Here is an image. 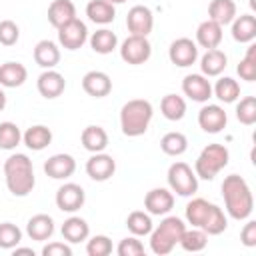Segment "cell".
<instances>
[{
	"instance_id": "6da1fadb",
	"label": "cell",
	"mask_w": 256,
	"mask_h": 256,
	"mask_svg": "<svg viewBox=\"0 0 256 256\" xmlns=\"http://www.w3.org/2000/svg\"><path fill=\"white\" fill-rule=\"evenodd\" d=\"M222 198L226 204V212L234 220H246L254 210V196L248 182L238 176L230 174L222 182Z\"/></svg>"
},
{
	"instance_id": "7a4b0ae2",
	"label": "cell",
	"mask_w": 256,
	"mask_h": 256,
	"mask_svg": "<svg viewBox=\"0 0 256 256\" xmlns=\"http://www.w3.org/2000/svg\"><path fill=\"white\" fill-rule=\"evenodd\" d=\"M186 220L194 228H202L208 236H218L228 226L222 208L204 198H192L186 204Z\"/></svg>"
},
{
	"instance_id": "3957f363",
	"label": "cell",
	"mask_w": 256,
	"mask_h": 256,
	"mask_svg": "<svg viewBox=\"0 0 256 256\" xmlns=\"http://www.w3.org/2000/svg\"><path fill=\"white\" fill-rule=\"evenodd\" d=\"M4 178L10 194L14 196H28L36 184L32 160L26 154H12L4 162Z\"/></svg>"
},
{
	"instance_id": "277c9868",
	"label": "cell",
	"mask_w": 256,
	"mask_h": 256,
	"mask_svg": "<svg viewBox=\"0 0 256 256\" xmlns=\"http://www.w3.org/2000/svg\"><path fill=\"white\" fill-rule=\"evenodd\" d=\"M152 114H154V108L148 100L144 98L128 100L120 108V128L124 136H130V138L142 136L150 126Z\"/></svg>"
},
{
	"instance_id": "5b68a950",
	"label": "cell",
	"mask_w": 256,
	"mask_h": 256,
	"mask_svg": "<svg viewBox=\"0 0 256 256\" xmlns=\"http://www.w3.org/2000/svg\"><path fill=\"white\" fill-rule=\"evenodd\" d=\"M184 230H186V224L178 216H166L150 232V250L158 256L170 254L174 250V246L180 242Z\"/></svg>"
},
{
	"instance_id": "8992f818",
	"label": "cell",
	"mask_w": 256,
	"mask_h": 256,
	"mask_svg": "<svg viewBox=\"0 0 256 256\" xmlns=\"http://www.w3.org/2000/svg\"><path fill=\"white\" fill-rule=\"evenodd\" d=\"M230 152L224 144H208L202 148V152L196 158L194 172L202 180H214V176L228 166Z\"/></svg>"
},
{
	"instance_id": "52a82bcc",
	"label": "cell",
	"mask_w": 256,
	"mask_h": 256,
	"mask_svg": "<svg viewBox=\"0 0 256 256\" xmlns=\"http://www.w3.org/2000/svg\"><path fill=\"white\" fill-rule=\"evenodd\" d=\"M168 186L178 196H194L198 192V176L186 162H174L168 168Z\"/></svg>"
},
{
	"instance_id": "ba28073f",
	"label": "cell",
	"mask_w": 256,
	"mask_h": 256,
	"mask_svg": "<svg viewBox=\"0 0 256 256\" xmlns=\"http://www.w3.org/2000/svg\"><path fill=\"white\" fill-rule=\"evenodd\" d=\"M152 54V46L148 42L146 36H136V34H130L122 44H120V58L126 62V64H132V66H138V64H144Z\"/></svg>"
},
{
	"instance_id": "9c48e42d",
	"label": "cell",
	"mask_w": 256,
	"mask_h": 256,
	"mask_svg": "<svg viewBox=\"0 0 256 256\" xmlns=\"http://www.w3.org/2000/svg\"><path fill=\"white\" fill-rule=\"evenodd\" d=\"M86 40H88V28L78 18H74V20H70L58 28V42L66 50H78L84 46Z\"/></svg>"
},
{
	"instance_id": "30bf717a",
	"label": "cell",
	"mask_w": 256,
	"mask_h": 256,
	"mask_svg": "<svg viewBox=\"0 0 256 256\" xmlns=\"http://www.w3.org/2000/svg\"><path fill=\"white\" fill-rule=\"evenodd\" d=\"M168 58L180 68H188L198 60V44L190 38H176L168 48Z\"/></svg>"
},
{
	"instance_id": "8fae6325",
	"label": "cell",
	"mask_w": 256,
	"mask_h": 256,
	"mask_svg": "<svg viewBox=\"0 0 256 256\" xmlns=\"http://www.w3.org/2000/svg\"><path fill=\"white\" fill-rule=\"evenodd\" d=\"M84 202H86V194L80 184L66 182L56 190V206L62 212H76L84 206Z\"/></svg>"
},
{
	"instance_id": "7c38bea8",
	"label": "cell",
	"mask_w": 256,
	"mask_h": 256,
	"mask_svg": "<svg viewBox=\"0 0 256 256\" xmlns=\"http://www.w3.org/2000/svg\"><path fill=\"white\" fill-rule=\"evenodd\" d=\"M126 26H128V32L130 34H136V36H148L154 28V14L148 6H142V4H136L128 10V16H126Z\"/></svg>"
},
{
	"instance_id": "4fadbf2b",
	"label": "cell",
	"mask_w": 256,
	"mask_h": 256,
	"mask_svg": "<svg viewBox=\"0 0 256 256\" xmlns=\"http://www.w3.org/2000/svg\"><path fill=\"white\" fill-rule=\"evenodd\" d=\"M226 122H228V116L224 112L222 106L218 104H206L200 108L198 112V124L204 132L208 134H218L226 128Z\"/></svg>"
},
{
	"instance_id": "5bb4252c",
	"label": "cell",
	"mask_w": 256,
	"mask_h": 256,
	"mask_svg": "<svg viewBox=\"0 0 256 256\" xmlns=\"http://www.w3.org/2000/svg\"><path fill=\"white\" fill-rule=\"evenodd\" d=\"M114 172H116V160H114L110 154L94 152V154L86 160V174H88L92 180H96V182L108 180Z\"/></svg>"
},
{
	"instance_id": "9a60e30c",
	"label": "cell",
	"mask_w": 256,
	"mask_h": 256,
	"mask_svg": "<svg viewBox=\"0 0 256 256\" xmlns=\"http://www.w3.org/2000/svg\"><path fill=\"white\" fill-rule=\"evenodd\" d=\"M144 208L150 216H164L174 208V194L168 188H152L144 196Z\"/></svg>"
},
{
	"instance_id": "2e32d148",
	"label": "cell",
	"mask_w": 256,
	"mask_h": 256,
	"mask_svg": "<svg viewBox=\"0 0 256 256\" xmlns=\"http://www.w3.org/2000/svg\"><path fill=\"white\" fill-rule=\"evenodd\" d=\"M182 92L194 102H208L212 96V84L204 74H188L182 80Z\"/></svg>"
},
{
	"instance_id": "e0dca14e",
	"label": "cell",
	"mask_w": 256,
	"mask_h": 256,
	"mask_svg": "<svg viewBox=\"0 0 256 256\" xmlns=\"http://www.w3.org/2000/svg\"><path fill=\"white\" fill-rule=\"evenodd\" d=\"M82 90L92 98H104L112 90V80L102 70H90L82 78Z\"/></svg>"
},
{
	"instance_id": "ac0fdd59",
	"label": "cell",
	"mask_w": 256,
	"mask_h": 256,
	"mask_svg": "<svg viewBox=\"0 0 256 256\" xmlns=\"http://www.w3.org/2000/svg\"><path fill=\"white\" fill-rule=\"evenodd\" d=\"M36 88H38L40 96L52 100V98H58V96L64 92L66 80H64V76H62L60 72H56L54 68H50V70H44V72L38 76Z\"/></svg>"
},
{
	"instance_id": "d6986e66",
	"label": "cell",
	"mask_w": 256,
	"mask_h": 256,
	"mask_svg": "<svg viewBox=\"0 0 256 256\" xmlns=\"http://www.w3.org/2000/svg\"><path fill=\"white\" fill-rule=\"evenodd\" d=\"M76 170V160L70 154H54L44 162V172L46 176L54 180H66L74 174Z\"/></svg>"
},
{
	"instance_id": "ffe728a7",
	"label": "cell",
	"mask_w": 256,
	"mask_h": 256,
	"mask_svg": "<svg viewBox=\"0 0 256 256\" xmlns=\"http://www.w3.org/2000/svg\"><path fill=\"white\" fill-rule=\"evenodd\" d=\"M222 42V26L214 20H204L198 24L196 28V44L210 50V48H218V44Z\"/></svg>"
},
{
	"instance_id": "44dd1931",
	"label": "cell",
	"mask_w": 256,
	"mask_h": 256,
	"mask_svg": "<svg viewBox=\"0 0 256 256\" xmlns=\"http://www.w3.org/2000/svg\"><path fill=\"white\" fill-rule=\"evenodd\" d=\"M34 62L40 68H44V70H50V68L58 66V62H60V48L56 46V42L40 40L34 46Z\"/></svg>"
},
{
	"instance_id": "7402d4cb",
	"label": "cell",
	"mask_w": 256,
	"mask_h": 256,
	"mask_svg": "<svg viewBox=\"0 0 256 256\" xmlns=\"http://www.w3.org/2000/svg\"><path fill=\"white\" fill-rule=\"evenodd\" d=\"M74 18H76V6L72 4V0H52V4L48 6V22L56 30Z\"/></svg>"
},
{
	"instance_id": "603a6c76",
	"label": "cell",
	"mask_w": 256,
	"mask_h": 256,
	"mask_svg": "<svg viewBox=\"0 0 256 256\" xmlns=\"http://www.w3.org/2000/svg\"><path fill=\"white\" fill-rule=\"evenodd\" d=\"M28 70L20 62H4L0 66V86L4 88H18L26 82Z\"/></svg>"
},
{
	"instance_id": "cb8c5ba5",
	"label": "cell",
	"mask_w": 256,
	"mask_h": 256,
	"mask_svg": "<svg viewBox=\"0 0 256 256\" xmlns=\"http://www.w3.org/2000/svg\"><path fill=\"white\" fill-rule=\"evenodd\" d=\"M26 234L32 240H38V242L48 240L54 234V220H52V216H48V214L32 216L28 220V224H26Z\"/></svg>"
},
{
	"instance_id": "d4e9b609",
	"label": "cell",
	"mask_w": 256,
	"mask_h": 256,
	"mask_svg": "<svg viewBox=\"0 0 256 256\" xmlns=\"http://www.w3.org/2000/svg\"><path fill=\"white\" fill-rule=\"evenodd\" d=\"M232 38L240 44L252 42L256 38V18L252 14H242L236 16L232 22Z\"/></svg>"
},
{
	"instance_id": "484cf974",
	"label": "cell",
	"mask_w": 256,
	"mask_h": 256,
	"mask_svg": "<svg viewBox=\"0 0 256 256\" xmlns=\"http://www.w3.org/2000/svg\"><path fill=\"white\" fill-rule=\"evenodd\" d=\"M226 62H228V58H226V54H224L222 50L210 48V50H206V54L200 58V70H202V74H204L206 78H210V76H220V74L224 72V68H226Z\"/></svg>"
},
{
	"instance_id": "4316f807",
	"label": "cell",
	"mask_w": 256,
	"mask_h": 256,
	"mask_svg": "<svg viewBox=\"0 0 256 256\" xmlns=\"http://www.w3.org/2000/svg\"><path fill=\"white\" fill-rule=\"evenodd\" d=\"M90 234V226L84 218L80 216H70L68 220H64L62 224V236L66 242L70 244H78V242H84Z\"/></svg>"
},
{
	"instance_id": "83f0119b",
	"label": "cell",
	"mask_w": 256,
	"mask_h": 256,
	"mask_svg": "<svg viewBox=\"0 0 256 256\" xmlns=\"http://www.w3.org/2000/svg\"><path fill=\"white\" fill-rule=\"evenodd\" d=\"M22 140L24 144L30 148V150H44L50 142H52V130L44 124H36V126H30L24 134H22Z\"/></svg>"
},
{
	"instance_id": "f1b7e54d",
	"label": "cell",
	"mask_w": 256,
	"mask_h": 256,
	"mask_svg": "<svg viewBox=\"0 0 256 256\" xmlns=\"http://www.w3.org/2000/svg\"><path fill=\"white\" fill-rule=\"evenodd\" d=\"M82 146L88 150V152H104L106 146H108V134L102 126H86L82 130Z\"/></svg>"
},
{
	"instance_id": "f546056e",
	"label": "cell",
	"mask_w": 256,
	"mask_h": 256,
	"mask_svg": "<svg viewBox=\"0 0 256 256\" xmlns=\"http://www.w3.org/2000/svg\"><path fill=\"white\" fill-rule=\"evenodd\" d=\"M208 18L218 22L220 26L230 24L236 18V2L234 0H212L208 6Z\"/></svg>"
},
{
	"instance_id": "4dcf8cb0",
	"label": "cell",
	"mask_w": 256,
	"mask_h": 256,
	"mask_svg": "<svg viewBox=\"0 0 256 256\" xmlns=\"http://www.w3.org/2000/svg\"><path fill=\"white\" fill-rule=\"evenodd\" d=\"M86 16L94 24H110L116 16V10H114V4L106 0H90L86 6Z\"/></svg>"
},
{
	"instance_id": "1f68e13d",
	"label": "cell",
	"mask_w": 256,
	"mask_h": 256,
	"mask_svg": "<svg viewBox=\"0 0 256 256\" xmlns=\"http://www.w3.org/2000/svg\"><path fill=\"white\" fill-rule=\"evenodd\" d=\"M90 46L96 54H110L118 46V36L108 28H100L90 36Z\"/></svg>"
},
{
	"instance_id": "d6a6232c",
	"label": "cell",
	"mask_w": 256,
	"mask_h": 256,
	"mask_svg": "<svg viewBox=\"0 0 256 256\" xmlns=\"http://www.w3.org/2000/svg\"><path fill=\"white\" fill-rule=\"evenodd\" d=\"M212 92H214V96H216L220 102L232 104V102H236V100L240 98V84H238L234 78L224 76V78H220V80L214 84Z\"/></svg>"
},
{
	"instance_id": "836d02e7",
	"label": "cell",
	"mask_w": 256,
	"mask_h": 256,
	"mask_svg": "<svg viewBox=\"0 0 256 256\" xmlns=\"http://www.w3.org/2000/svg\"><path fill=\"white\" fill-rule=\"evenodd\" d=\"M160 110L166 120H172V122L182 120L186 114V100L178 94H166L160 102Z\"/></svg>"
},
{
	"instance_id": "e575fe53",
	"label": "cell",
	"mask_w": 256,
	"mask_h": 256,
	"mask_svg": "<svg viewBox=\"0 0 256 256\" xmlns=\"http://www.w3.org/2000/svg\"><path fill=\"white\" fill-rule=\"evenodd\" d=\"M126 228L134 234V236H146L152 232L154 224H152V216L144 210H134L128 214L126 218Z\"/></svg>"
},
{
	"instance_id": "d590c367",
	"label": "cell",
	"mask_w": 256,
	"mask_h": 256,
	"mask_svg": "<svg viewBox=\"0 0 256 256\" xmlns=\"http://www.w3.org/2000/svg\"><path fill=\"white\" fill-rule=\"evenodd\" d=\"M160 148L164 154L168 156H180L186 152L188 148V138L182 134V132H168L162 136L160 140Z\"/></svg>"
},
{
	"instance_id": "8d00e7d4",
	"label": "cell",
	"mask_w": 256,
	"mask_h": 256,
	"mask_svg": "<svg viewBox=\"0 0 256 256\" xmlns=\"http://www.w3.org/2000/svg\"><path fill=\"white\" fill-rule=\"evenodd\" d=\"M178 244L186 252H200L208 244V234L202 228H194L192 226V230H184V234H182V238H180Z\"/></svg>"
},
{
	"instance_id": "74e56055",
	"label": "cell",
	"mask_w": 256,
	"mask_h": 256,
	"mask_svg": "<svg viewBox=\"0 0 256 256\" xmlns=\"http://www.w3.org/2000/svg\"><path fill=\"white\" fill-rule=\"evenodd\" d=\"M22 140V132L14 122H0V148L14 150Z\"/></svg>"
},
{
	"instance_id": "f35d334b",
	"label": "cell",
	"mask_w": 256,
	"mask_h": 256,
	"mask_svg": "<svg viewBox=\"0 0 256 256\" xmlns=\"http://www.w3.org/2000/svg\"><path fill=\"white\" fill-rule=\"evenodd\" d=\"M236 72L242 80L246 82H254L256 80V44L248 46L246 56L240 60V64L236 66Z\"/></svg>"
},
{
	"instance_id": "ab89813d",
	"label": "cell",
	"mask_w": 256,
	"mask_h": 256,
	"mask_svg": "<svg viewBox=\"0 0 256 256\" xmlns=\"http://www.w3.org/2000/svg\"><path fill=\"white\" fill-rule=\"evenodd\" d=\"M20 240H22V230L16 224H12V222L0 224V248L12 250L20 244Z\"/></svg>"
},
{
	"instance_id": "60d3db41",
	"label": "cell",
	"mask_w": 256,
	"mask_h": 256,
	"mask_svg": "<svg viewBox=\"0 0 256 256\" xmlns=\"http://www.w3.org/2000/svg\"><path fill=\"white\" fill-rule=\"evenodd\" d=\"M236 118L246 126H252L256 122V98L254 96H244L236 104Z\"/></svg>"
},
{
	"instance_id": "b9f144b4",
	"label": "cell",
	"mask_w": 256,
	"mask_h": 256,
	"mask_svg": "<svg viewBox=\"0 0 256 256\" xmlns=\"http://www.w3.org/2000/svg\"><path fill=\"white\" fill-rule=\"evenodd\" d=\"M110 252H112V240L104 234L92 236L86 244V254L88 256H108Z\"/></svg>"
},
{
	"instance_id": "7bdbcfd3",
	"label": "cell",
	"mask_w": 256,
	"mask_h": 256,
	"mask_svg": "<svg viewBox=\"0 0 256 256\" xmlns=\"http://www.w3.org/2000/svg\"><path fill=\"white\" fill-rule=\"evenodd\" d=\"M20 38V28L12 20H0V44L14 46Z\"/></svg>"
},
{
	"instance_id": "ee69618b",
	"label": "cell",
	"mask_w": 256,
	"mask_h": 256,
	"mask_svg": "<svg viewBox=\"0 0 256 256\" xmlns=\"http://www.w3.org/2000/svg\"><path fill=\"white\" fill-rule=\"evenodd\" d=\"M116 252H118V256H140V254H144V244L138 240V236L132 234V236L120 240Z\"/></svg>"
},
{
	"instance_id": "f6af8a7d",
	"label": "cell",
	"mask_w": 256,
	"mask_h": 256,
	"mask_svg": "<svg viewBox=\"0 0 256 256\" xmlns=\"http://www.w3.org/2000/svg\"><path fill=\"white\" fill-rule=\"evenodd\" d=\"M42 256H72V248L64 242H50L42 248Z\"/></svg>"
},
{
	"instance_id": "bcb514c9",
	"label": "cell",
	"mask_w": 256,
	"mask_h": 256,
	"mask_svg": "<svg viewBox=\"0 0 256 256\" xmlns=\"http://www.w3.org/2000/svg\"><path fill=\"white\" fill-rule=\"evenodd\" d=\"M240 240H242V244L248 246V248L256 246V222H254V220H248V222L244 224V228H242V232H240Z\"/></svg>"
},
{
	"instance_id": "7dc6e473",
	"label": "cell",
	"mask_w": 256,
	"mask_h": 256,
	"mask_svg": "<svg viewBox=\"0 0 256 256\" xmlns=\"http://www.w3.org/2000/svg\"><path fill=\"white\" fill-rule=\"evenodd\" d=\"M16 254H30V256H34V250H32V248H18V246H16V248H14V256H16Z\"/></svg>"
},
{
	"instance_id": "c3c4849f",
	"label": "cell",
	"mask_w": 256,
	"mask_h": 256,
	"mask_svg": "<svg viewBox=\"0 0 256 256\" xmlns=\"http://www.w3.org/2000/svg\"><path fill=\"white\" fill-rule=\"evenodd\" d=\"M4 106H6V94H4V90L0 88V112L4 110Z\"/></svg>"
},
{
	"instance_id": "681fc988",
	"label": "cell",
	"mask_w": 256,
	"mask_h": 256,
	"mask_svg": "<svg viewBox=\"0 0 256 256\" xmlns=\"http://www.w3.org/2000/svg\"><path fill=\"white\" fill-rule=\"evenodd\" d=\"M106 2H110V4H124L126 0H106Z\"/></svg>"
}]
</instances>
